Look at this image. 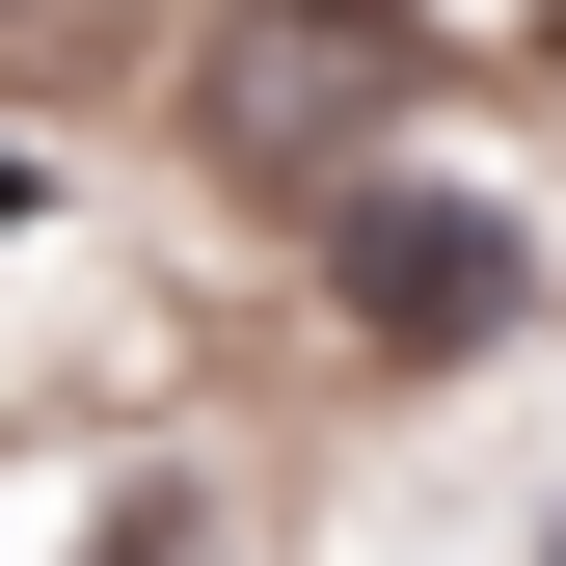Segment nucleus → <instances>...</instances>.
Here are the masks:
<instances>
[{"label": "nucleus", "instance_id": "f03ea898", "mask_svg": "<svg viewBox=\"0 0 566 566\" xmlns=\"http://www.w3.org/2000/svg\"><path fill=\"white\" fill-rule=\"evenodd\" d=\"M378 82H405V28H297V54H243L217 108H243V135H297V163H324V135L378 108Z\"/></svg>", "mask_w": 566, "mask_h": 566}, {"label": "nucleus", "instance_id": "f257e3e1", "mask_svg": "<svg viewBox=\"0 0 566 566\" xmlns=\"http://www.w3.org/2000/svg\"><path fill=\"white\" fill-rule=\"evenodd\" d=\"M350 324H378V350L513 324V217H459V189H350Z\"/></svg>", "mask_w": 566, "mask_h": 566}, {"label": "nucleus", "instance_id": "7ed1b4c3", "mask_svg": "<svg viewBox=\"0 0 566 566\" xmlns=\"http://www.w3.org/2000/svg\"><path fill=\"white\" fill-rule=\"evenodd\" d=\"M0 217H28V163H0Z\"/></svg>", "mask_w": 566, "mask_h": 566}]
</instances>
